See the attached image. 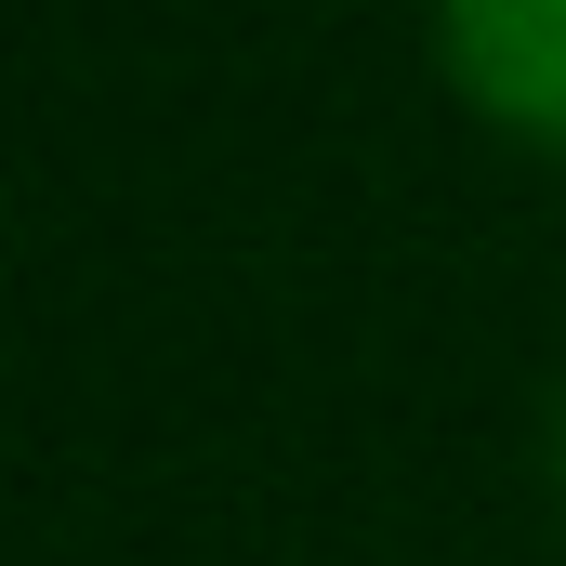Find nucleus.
Masks as SVG:
<instances>
[{
    "mask_svg": "<svg viewBox=\"0 0 566 566\" xmlns=\"http://www.w3.org/2000/svg\"><path fill=\"white\" fill-rule=\"evenodd\" d=\"M434 40H448V80L474 93V119L566 158V0H434Z\"/></svg>",
    "mask_w": 566,
    "mask_h": 566,
    "instance_id": "nucleus-1",
    "label": "nucleus"
},
{
    "mask_svg": "<svg viewBox=\"0 0 566 566\" xmlns=\"http://www.w3.org/2000/svg\"><path fill=\"white\" fill-rule=\"evenodd\" d=\"M554 488H566V409H554Z\"/></svg>",
    "mask_w": 566,
    "mask_h": 566,
    "instance_id": "nucleus-2",
    "label": "nucleus"
}]
</instances>
